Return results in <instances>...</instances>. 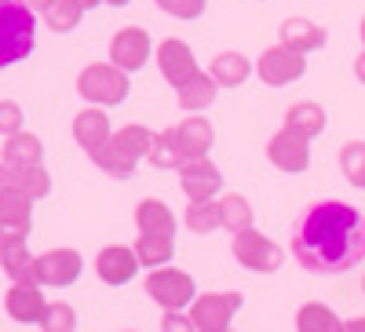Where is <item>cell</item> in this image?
<instances>
[{
	"instance_id": "obj_1",
	"label": "cell",
	"mask_w": 365,
	"mask_h": 332,
	"mask_svg": "<svg viewBox=\"0 0 365 332\" xmlns=\"http://www.w3.org/2000/svg\"><path fill=\"white\" fill-rule=\"evenodd\" d=\"M289 245L311 274H344L365 259V216L344 201H314L296 219Z\"/></svg>"
},
{
	"instance_id": "obj_2",
	"label": "cell",
	"mask_w": 365,
	"mask_h": 332,
	"mask_svg": "<svg viewBox=\"0 0 365 332\" xmlns=\"http://www.w3.org/2000/svg\"><path fill=\"white\" fill-rule=\"evenodd\" d=\"M37 19L22 0H0V70L34 51Z\"/></svg>"
},
{
	"instance_id": "obj_3",
	"label": "cell",
	"mask_w": 365,
	"mask_h": 332,
	"mask_svg": "<svg viewBox=\"0 0 365 332\" xmlns=\"http://www.w3.org/2000/svg\"><path fill=\"white\" fill-rule=\"evenodd\" d=\"M77 92H81V99L103 103V106L125 103V95H128V73L120 70V66H103V63H96V66H88V70L81 73Z\"/></svg>"
},
{
	"instance_id": "obj_4",
	"label": "cell",
	"mask_w": 365,
	"mask_h": 332,
	"mask_svg": "<svg viewBox=\"0 0 365 332\" xmlns=\"http://www.w3.org/2000/svg\"><path fill=\"white\" fill-rule=\"evenodd\" d=\"M234 259L241 266H249V270H259V274H274L285 256H282V249L274 245L270 237H263L259 230L245 227V230L234 234Z\"/></svg>"
},
{
	"instance_id": "obj_5",
	"label": "cell",
	"mask_w": 365,
	"mask_h": 332,
	"mask_svg": "<svg viewBox=\"0 0 365 332\" xmlns=\"http://www.w3.org/2000/svg\"><path fill=\"white\" fill-rule=\"evenodd\" d=\"M146 292L154 296L165 311H179V307L190 304L194 278L182 274V270H161V266H154V274L146 278Z\"/></svg>"
},
{
	"instance_id": "obj_6",
	"label": "cell",
	"mask_w": 365,
	"mask_h": 332,
	"mask_svg": "<svg viewBox=\"0 0 365 332\" xmlns=\"http://www.w3.org/2000/svg\"><path fill=\"white\" fill-rule=\"evenodd\" d=\"M241 307V292H208V296H201L197 304H194V311H190V318H194V328H201V332H223L227 325H230V318H234V311Z\"/></svg>"
},
{
	"instance_id": "obj_7",
	"label": "cell",
	"mask_w": 365,
	"mask_h": 332,
	"mask_svg": "<svg viewBox=\"0 0 365 332\" xmlns=\"http://www.w3.org/2000/svg\"><path fill=\"white\" fill-rule=\"evenodd\" d=\"M307 142L311 139L296 135L292 128H282L267 142V157H270L274 168H282V172H307L311 168V146Z\"/></svg>"
},
{
	"instance_id": "obj_8",
	"label": "cell",
	"mask_w": 365,
	"mask_h": 332,
	"mask_svg": "<svg viewBox=\"0 0 365 332\" xmlns=\"http://www.w3.org/2000/svg\"><path fill=\"white\" fill-rule=\"evenodd\" d=\"M29 201L15 187H0V241H26L29 234Z\"/></svg>"
},
{
	"instance_id": "obj_9",
	"label": "cell",
	"mask_w": 365,
	"mask_h": 332,
	"mask_svg": "<svg viewBox=\"0 0 365 332\" xmlns=\"http://www.w3.org/2000/svg\"><path fill=\"white\" fill-rule=\"evenodd\" d=\"M256 70H259V77H263L270 88H282V84H292V81L303 77V55L292 51V48H285V44H278V48L263 51V58H259Z\"/></svg>"
},
{
	"instance_id": "obj_10",
	"label": "cell",
	"mask_w": 365,
	"mask_h": 332,
	"mask_svg": "<svg viewBox=\"0 0 365 332\" xmlns=\"http://www.w3.org/2000/svg\"><path fill=\"white\" fill-rule=\"evenodd\" d=\"M179 175H182V190H187L190 201H212V197L220 194V187H223V179H220L216 165H212L208 157H190V161H182Z\"/></svg>"
},
{
	"instance_id": "obj_11",
	"label": "cell",
	"mask_w": 365,
	"mask_h": 332,
	"mask_svg": "<svg viewBox=\"0 0 365 332\" xmlns=\"http://www.w3.org/2000/svg\"><path fill=\"white\" fill-rule=\"evenodd\" d=\"M146 55H150V37H146V29L139 26H128V29H120V33L110 41V58H113V66L120 70H139L146 63Z\"/></svg>"
},
{
	"instance_id": "obj_12",
	"label": "cell",
	"mask_w": 365,
	"mask_h": 332,
	"mask_svg": "<svg viewBox=\"0 0 365 332\" xmlns=\"http://www.w3.org/2000/svg\"><path fill=\"white\" fill-rule=\"evenodd\" d=\"M81 278V256L70 249H55L48 256L37 259V281L41 285H55V289H66Z\"/></svg>"
},
{
	"instance_id": "obj_13",
	"label": "cell",
	"mask_w": 365,
	"mask_h": 332,
	"mask_svg": "<svg viewBox=\"0 0 365 332\" xmlns=\"http://www.w3.org/2000/svg\"><path fill=\"white\" fill-rule=\"evenodd\" d=\"M158 66H161V73H165V81L172 84V88H182L194 73H197V63H194V55H190V48L182 44V41H165L161 44V51H158Z\"/></svg>"
},
{
	"instance_id": "obj_14",
	"label": "cell",
	"mask_w": 365,
	"mask_h": 332,
	"mask_svg": "<svg viewBox=\"0 0 365 332\" xmlns=\"http://www.w3.org/2000/svg\"><path fill=\"white\" fill-rule=\"evenodd\" d=\"M96 266H99V278H103L106 285H125V281H132V274H135V270H139L143 263H139L135 249L110 245V249H103V252H99Z\"/></svg>"
},
{
	"instance_id": "obj_15",
	"label": "cell",
	"mask_w": 365,
	"mask_h": 332,
	"mask_svg": "<svg viewBox=\"0 0 365 332\" xmlns=\"http://www.w3.org/2000/svg\"><path fill=\"white\" fill-rule=\"evenodd\" d=\"M4 307H8V314L15 318V321H22V325H34V321H41L44 318V296L37 292V285H22V281H15L11 285V292H8V299H4Z\"/></svg>"
},
{
	"instance_id": "obj_16",
	"label": "cell",
	"mask_w": 365,
	"mask_h": 332,
	"mask_svg": "<svg viewBox=\"0 0 365 332\" xmlns=\"http://www.w3.org/2000/svg\"><path fill=\"white\" fill-rule=\"evenodd\" d=\"M172 135H175L179 150L187 157H205L212 139H216V135H212V125H208V120H201V117H190V120H182V125H175Z\"/></svg>"
},
{
	"instance_id": "obj_17",
	"label": "cell",
	"mask_w": 365,
	"mask_h": 332,
	"mask_svg": "<svg viewBox=\"0 0 365 332\" xmlns=\"http://www.w3.org/2000/svg\"><path fill=\"white\" fill-rule=\"evenodd\" d=\"M0 263L11 274V281L37 285V259H29L26 241H0Z\"/></svg>"
},
{
	"instance_id": "obj_18",
	"label": "cell",
	"mask_w": 365,
	"mask_h": 332,
	"mask_svg": "<svg viewBox=\"0 0 365 332\" xmlns=\"http://www.w3.org/2000/svg\"><path fill=\"white\" fill-rule=\"evenodd\" d=\"M135 223H139L143 237H165V241H172V234H175V219H172L165 201H143L139 212H135Z\"/></svg>"
},
{
	"instance_id": "obj_19",
	"label": "cell",
	"mask_w": 365,
	"mask_h": 332,
	"mask_svg": "<svg viewBox=\"0 0 365 332\" xmlns=\"http://www.w3.org/2000/svg\"><path fill=\"white\" fill-rule=\"evenodd\" d=\"M282 44L292 48V51H299V55L318 51L325 44V29L314 26V22H307V19H289L282 26Z\"/></svg>"
},
{
	"instance_id": "obj_20",
	"label": "cell",
	"mask_w": 365,
	"mask_h": 332,
	"mask_svg": "<svg viewBox=\"0 0 365 332\" xmlns=\"http://www.w3.org/2000/svg\"><path fill=\"white\" fill-rule=\"evenodd\" d=\"M73 139L88 150H99L106 139H110V120H106V113H99V110H84V113H77V120H73Z\"/></svg>"
},
{
	"instance_id": "obj_21",
	"label": "cell",
	"mask_w": 365,
	"mask_h": 332,
	"mask_svg": "<svg viewBox=\"0 0 365 332\" xmlns=\"http://www.w3.org/2000/svg\"><path fill=\"white\" fill-rule=\"evenodd\" d=\"M4 165L8 168H26V165H41V157H44V150H41V139L37 135H29V132H15V135H8V142H4Z\"/></svg>"
},
{
	"instance_id": "obj_22",
	"label": "cell",
	"mask_w": 365,
	"mask_h": 332,
	"mask_svg": "<svg viewBox=\"0 0 365 332\" xmlns=\"http://www.w3.org/2000/svg\"><path fill=\"white\" fill-rule=\"evenodd\" d=\"M4 183L15 187V190H22L26 197H34V201L51 190V179H48V172L41 165H26V168H8L4 165Z\"/></svg>"
},
{
	"instance_id": "obj_23",
	"label": "cell",
	"mask_w": 365,
	"mask_h": 332,
	"mask_svg": "<svg viewBox=\"0 0 365 332\" xmlns=\"http://www.w3.org/2000/svg\"><path fill=\"white\" fill-rule=\"evenodd\" d=\"M285 128H292L296 135L303 139H314L322 128H325V110L318 103H296L289 113H285Z\"/></svg>"
},
{
	"instance_id": "obj_24",
	"label": "cell",
	"mask_w": 365,
	"mask_h": 332,
	"mask_svg": "<svg viewBox=\"0 0 365 332\" xmlns=\"http://www.w3.org/2000/svg\"><path fill=\"white\" fill-rule=\"evenodd\" d=\"M249 77V58L237 55V51H220L212 58V81L220 88H237L241 81Z\"/></svg>"
},
{
	"instance_id": "obj_25",
	"label": "cell",
	"mask_w": 365,
	"mask_h": 332,
	"mask_svg": "<svg viewBox=\"0 0 365 332\" xmlns=\"http://www.w3.org/2000/svg\"><path fill=\"white\" fill-rule=\"evenodd\" d=\"M175 92H179L182 110H205V106H212V99H216V81L205 77V73H194L182 88H175Z\"/></svg>"
},
{
	"instance_id": "obj_26",
	"label": "cell",
	"mask_w": 365,
	"mask_h": 332,
	"mask_svg": "<svg viewBox=\"0 0 365 332\" xmlns=\"http://www.w3.org/2000/svg\"><path fill=\"white\" fill-rule=\"evenodd\" d=\"M110 142H113L128 161H139V157L150 154V142H154V135H150L143 125H128V128H120L117 135H110Z\"/></svg>"
},
{
	"instance_id": "obj_27",
	"label": "cell",
	"mask_w": 365,
	"mask_h": 332,
	"mask_svg": "<svg viewBox=\"0 0 365 332\" xmlns=\"http://www.w3.org/2000/svg\"><path fill=\"white\" fill-rule=\"evenodd\" d=\"M220 227H227V230H245V227H252V208H249V201L245 197H237V194H230V197H223L220 201Z\"/></svg>"
},
{
	"instance_id": "obj_28",
	"label": "cell",
	"mask_w": 365,
	"mask_h": 332,
	"mask_svg": "<svg viewBox=\"0 0 365 332\" xmlns=\"http://www.w3.org/2000/svg\"><path fill=\"white\" fill-rule=\"evenodd\" d=\"M150 161L158 168H182V161H190V157L179 150L175 135L165 132V135H154V142H150Z\"/></svg>"
},
{
	"instance_id": "obj_29",
	"label": "cell",
	"mask_w": 365,
	"mask_h": 332,
	"mask_svg": "<svg viewBox=\"0 0 365 332\" xmlns=\"http://www.w3.org/2000/svg\"><path fill=\"white\" fill-rule=\"evenodd\" d=\"M91 161H96L103 172H110V175H117V179H125V175H132L135 172V161H128L125 154H120V150L106 139L99 150H91Z\"/></svg>"
},
{
	"instance_id": "obj_30",
	"label": "cell",
	"mask_w": 365,
	"mask_h": 332,
	"mask_svg": "<svg viewBox=\"0 0 365 332\" xmlns=\"http://www.w3.org/2000/svg\"><path fill=\"white\" fill-rule=\"evenodd\" d=\"M296 325H299V332H332V328H340L336 314H332L329 307H322V304H307L299 311Z\"/></svg>"
},
{
	"instance_id": "obj_31",
	"label": "cell",
	"mask_w": 365,
	"mask_h": 332,
	"mask_svg": "<svg viewBox=\"0 0 365 332\" xmlns=\"http://www.w3.org/2000/svg\"><path fill=\"white\" fill-rule=\"evenodd\" d=\"M81 4L77 0H55V4L44 11V22L55 29V33H66V29H73L77 22H81Z\"/></svg>"
},
{
	"instance_id": "obj_32",
	"label": "cell",
	"mask_w": 365,
	"mask_h": 332,
	"mask_svg": "<svg viewBox=\"0 0 365 332\" xmlns=\"http://www.w3.org/2000/svg\"><path fill=\"white\" fill-rule=\"evenodd\" d=\"M340 168H344V175L351 179L354 187L365 190V142H347V146H344Z\"/></svg>"
},
{
	"instance_id": "obj_33",
	"label": "cell",
	"mask_w": 365,
	"mask_h": 332,
	"mask_svg": "<svg viewBox=\"0 0 365 332\" xmlns=\"http://www.w3.org/2000/svg\"><path fill=\"white\" fill-rule=\"evenodd\" d=\"M135 256H139L143 266H161V263L172 259V241H165V237H139Z\"/></svg>"
},
{
	"instance_id": "obj_34",
	"label": "cell",
	"mask_w": 365,
	"mask_h": 332,
	"mask_svg": "<svg viewBox=\"0 0 365 332\" xmlns=\"http://www.w3.org/2000/svg\"><path fill=\"white\" fill-rule=\"evenodd\" d=\"M187 223L194 234H208L220 227V204L212 201H190V212H187Z\"/></svg>"
},
{
	"instance_id": "obj_35",
	"label": "cell",
	"mask_w": 365,
	"mask_h": 332,
	"mask_svg": "<svg viewBox=\"0 0 365 332\" xmlns=\"http://www.w3.org/2000/svg\"><path fill=\"white\" fill-rule=\"evenodd\" d=\"M41 325H44L48 332H63V328H73V325H77V318H73V311H70L66 304H51V307L44 311Z\"/></svg>"
},
{
	"instance_id": "obj_36",
	"label": "cell",
	"mask_w": 365,
	"mask_h": 332,
	"mask_svg": "<svg viewBox=\"0 0 365 332\" xmlns=\"http://www.w3.org/2000/svg\"><path fill=\"white\" fill-rule=\"evenodd\" d=\"M161 11H172L175 19H197L205 11V0H158Z\"/></svg>"
},
{
	"instance_id": "obj_37",
	"label": "cell",
	"mask_w": 365,
	"mask_h": 332,
	"mask_svg": "<svg viewBox=\"0 0 365 332\" xmlns=\"http://www.w3.org/2000/svg\"><path fill=\"white\" fill-rule=\"evenodd\" d=\"M22 128V110L15 103H0V135H15Z\"/></svg>"
},
{
	"instance_id": "obj_38",
	"label": "cell",
	"mask_w": 365,
	"mask_h": 332,
	"mask_svg": "<svg viewBox=\"0 0 365 332\" xmlns=\"http://www.w3.org/2000/svg\"><path fill=\"white\" fill-rule=\"evenodd\" d=\"M194 325V318H175L172 311H168V318H165V328H190Z\"/></svg>"
},
{
	"instance_id": "obj_39",
	"label": "cell",
	"mask_w": 365,
	"mask_h": 332,
	"mask_svg": "<svg viewBox=\"0 0 365 332\" xmlns=\"http://www.w3.org/2000/svg\"><path fill=\"white\" fill-rule=\"evenodd\" d=\"M22 4H26L29 11H48V8L55 4V0H22Z\"/></svg>"
},
{
	"instance_id": "obj_40",
	"label": "cell",
	"mask_w": 365,
	"mask_h": 332,
	"mask_svg": "<svg viewBox=\"0 0 365 332\" xmlns=\"http://www.w3.org/2000/svg\"><path fill=\"white\" fill-rule=\"evenodd\" d=\"M354 73H358V81L365 84V51L358 55V63H354Z\"/></svg>"
},
{
	"instance_id": "obj_41",
	"label": "cell",
	"mask_w": 365,
	"mask_h": 332,
	"mask_svg": "<svg viewBox=\"0 0 365 332\" xmlns=\"http://www.w3.org/2000/svg\"><path fill=\"white\" fill-rule=\"evenodd\" d=\"M81 8H96V4H103V0H77Z\"/></svg>"
},
{
	"instance_id": "obj_42",
	"label": "cell",
	"mask_w": 365,
	"mask_h": 332,
	"mask_svg": "<svg viewBox=\"0 0 365 332\" xmlns=\"http://www.w3.org/2000/svg\"><path fill=\"white\" fill-rule=\"evenodd\" d=\"M0 187H4V165H0Z\"/></svg>"
},
{
	"instance_id": "obj_43",
	"label": "cell",
	"mask_w": 365,
	"mask_h": 332,
	"mask_svg": "<svg viewBox=\"0 0 365 332\" xmlns=\"http://www.w3.org/2000/svg\"><path fill=\"white\" fill-rule=\"evenodd\" d=\"M110 4H128V0H110Z\"/></svg>"
},
{
	"instance_id": "obj_44",
	"label": "cell",
	"mask_w": 365,
	"mask_h": 332,
	"mask_svg": "<svg viewBox=\"0 0 365 332\" xmlns=\"http://www.w3.org/2000/svg\"><path fill=\"white\" fill-rule=\"evenodd\" d=\"M361 41H365V22H361Z\"/></svg>"
},
{
	"instance_id": "obj_45",
	"label": "cell",
	"mask_w": 365,
	"mask_h": 332,
	"mask_svg": "<svg viewBox=\"0 0 365 332\" xmlns=\"http://www.w3.org/2000/svg\"><path fill=\"white\" fill-rule=\"evenodd\" d=\"M361 292H365V278H361Z\"/></svg>"
}]
</instances>
